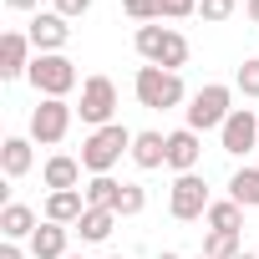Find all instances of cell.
I'll list each match as a JSON object with an SVG mask.
<instances>
[{
    "mask_svg": "<svg viewBox=\"0 0 259 259\" xmlns=\"http://www.w3.org/2000/svg\"><path fill=\"white\" fill-rule=\"evenodd\" d=\"M133 138H138V133H127L122 122H107V127H97V133H87V143H81V168H87L92 178L112 173V168L122 163V153H133Z\"/></svg>",
    "mask_w": 259,
    "mask_h": 259,
    "instance_id": "obj_1",
    "label": "cell"
},
{
    "mask_svg": "<svg viewBox=\"0 0 259 259\" xmlns=\"http://www.w3.org/2000/svg\"><path fill=\"white\" fill-rule=\"evenodd\" d=\"M138 56L148 61V66H163V71H178L183 61H188V41H183V31H173V26H138Z\"/></svg>",
    "mask_w": 259,
    "mask_h": 259,
    "instance_id": "obj_2",
    "label": "cell"
},
{
    "mask_svg": "<svg viewBox=\"0 0 259 259\" xmlns=\"http://www.w3.org/2000/svg\"><path fill=\"white\" fill-rule=\"evenodd\" d=\"M133 92H138V102L148 112H168V107L183 102V76L178 71H163V66H138Z\"/></svg>",
    "mask_w": 259,
    "mask_h": 259,
    "instance_id": "obj_3",
    "label": "cell"
},
{
    "mask_svg": "<svg viewBox=\"0 0 259 259\" xmlns=\"http://www.w3.org/2000/svg\"><path fill=\"white\" fill-rule=\"evenodd\" d=\"M229 112H234V87L208 81V87H198V92H193V102H188V127H193V133L224 127V122H229Z\"/></svg>",
    "mask_w": 259,
    "mask_h": 259,
    "instance_id": "obj_4",
    "label": "cell"
},
{
    "mask_svg": "<svg viewBox=\"0 0 259 259\" xmlns=\"http://www.w3.org/2000/svg\"><path fill=\"white\" fill-rule=\"evenodd\" d=\"M26 81L36 87V97H66V92L76 87V61H71V56H61V51L36 56V61H31V71H26Z\"/></svg>",
    "mask_w": 259,
    "mask_h": 259,
    "instance_id": "obj_5",
    "label": "cell"
},
{
    "mask_svg": "<svg viewBox=\"0 0 259 259\" xmlns=\"http://www.w3.org/2000/svg\"><path fill=\"white\" fill-rule=\"evenodd\" d=\"M71 102L66 97H41L36 102V112H31V143H41V148H56L66 133H71Z\"/></svg>",
    "mask_w": 259,
    "mask_h": 259,
    "instance_id": "obj_6",
    "label": "cell"
},
{
    "mask_svg": "<svg viewBox=\"0 0 259 259\" xmlns=\"http://www.w3.org/2000/svg\"><path fill=\"white\" fill-rule=\"evenodd\" d=\"M112 112H117V81H112V76H87V81H81L76 117L97 133V127H107V122H112Z\"/></svg>",
    "mask_w": 259,
    "mask_h": 259,
    "instance_id": "obj_7",
    "label": "cell"
},
{
    "mask_svg": "<svg viewBox=\"0 0 259 259\" xmlns=\"http://www.w3.org/2000/svg\"><path fill=\"white\" fill-rule=\"evenodd\" d=\"M208 183L198 178V173H178L173 178V188H168V213L178 219V224H193V219H203L208 213Z\"/></svg>",
    "mask_w": 259,
    "mask_h": 259,
    "instance_id": "obj_8",
    "label": "cell"
},
{
    "mask_svg": "<svg viewBox=\"0 0 259 259\" xmlns=\"http://www.w3.org/2000/svg\"><path fill=\"white\" fill-rule=\"evenodd\" d=\"M219 143H224V153L244 158V153L259 143V117H254L249 107H234V112H229V122L219 127Z\"/></svg>",
    "mask_w": 259,
    "mask_h": 259,
    "instance_id": "obj_9",
    "label": "cell"
},
{
    "mask_svg": "<svg viewBox=\"0 0 259 259\" xmlns=\"http://www.w3.org/2000/svg\"><path fill=\"white\" fill-rule=\"evenodd\" d=\"M31 46H36V56H51V51H61L66 41H71V26H66V16L61 11H36V21H31Z\"/></svg>",
    "mask_w": 259,
    "mask_h": 259,
    "instance_id": "obj_10",
    "label": "cell"
},
{
    "mask_svg": "<svg viewBox=\"0 0 259 259\" xmlns=\"http://www.w3.org/2000/svg\"><path fill=\"white\" fill-rule=\"evenodd\" d=\"M36 46H31V36L26 31H6V36H0V76H6V81H16V76H26L31 71V56Z\"/></svg>",
    "mask_w": 259,
    "mask_h": 259,
    "instance_id": "obj_11",
    "label": "cell"
},
{
    "mask_svg": "<svg viewBox=\"0 0 259 259\" xmlns=\"http://www.w3.org/2000/svg\"><path fill=\"white\" fill-rule=\"evenodd\" d=\"M198 153H203V143H198L193 127L168 133V168H173V173H193V168H198Z\"/></svg>",
    "mask_w": 259,
    "mask_h": 259,
    "instance_id": "obj_12",
    "label": "cell"
},
{
    "mask_svg": "<svg viewBox=\"0 0 259 259\" xmlns=\"http://www.w3.org/2000/svg\"><path fill=\"white\" fill-rule=\"evenodd\" d=\"M133 163H138L143 173L168 168V133H138V138H133Z\"/></svg>",
    "mask_w": 259,
    "mask_h": 259,
    "instance_id": "obj_13",
    "label": "cell"
},
{
    "mask_svg": "<svg viewBox=\"0 0 259 259\" xmlns=\"http://www.w3.org/2000/svg\"><path fill=\"white\" fill-rule=\"evenodd\" d=\"M41 178H46V188H51V193L81 188V158H66V153H56V158H46Z\"/></svg>",
    "mask_w": 259,
    "mask_h": 259,
    "instance_id": "obj_14",
    "label": "cell"
},
{
    "mask_svg": "<svg viewBox=\"0 0 259 259\" xmlns=\"http://www.w3.org/2000/svg\"><path fill=\"white\" fill-rule=\"evenodd\" d=\"M81 213H87V193L81 188H66V193H51L46 198V219L51 224H66L71 229V224H81Z\"/></svg>",
    "mask_w": 259,
    "mask_h": 259,
    "instance_id": "obj_15",
    "label": "cell"
},
{
    "mask_svg": "<svg viewBox=\"0 0 259 259\" xmlns=\"http://www.w3.org/2000/svg\"><path fill=\"white\" fill-rule=\"evenodd\" d=\"M31 163H36L31 138H6V143H0V173H6V178H26Z\"/></svg>",
    "mask_w": 259,
    "mask_h": 259,
    "instance_id": "obj_16",
    "label": "cell"
},
{
    "mask_svg": "<svg viewBox=\"0 0 259 259\" xmlns=\"http://www.w3.org/2000/svg\"><path fill=\"white\" fill-rule=\"evenodd\" d=\"M41 224H36V208H26V203H6L0 208V234H6V244H16V239H31Z\"/></svg>",
    "mask_w": 259,
    "mask_h": 259,
    "instance_id": "obj_17",
    "label": "cell"
},
{
    "mask_svg": "<svg viewBox=\"0 0 259 259\" xmlns=\"http://www.w3.org/2000/svg\"><path fill=\"white\" fill-rule=\"evenodd\" d=\"M31 254L36 259H66V224H41L36 234H31Z\"/></svg>",
    "mask_w": 259,
    "mask_h": 259,
    "instance_id": "obj_18",
    "label": "cell"
},
{
    "mask_svg": "<svg viewBox=\"0 0 259 259\" xmlns=\"http://www.w3.org/2000/svg\"><path fill=\"white\" fill-rule=\"evenodd\" d=\"M208 229H219V234H239L244 229V203H234V198H219V203H208Z\"/></svg>",
    "mask_w": 259,
    "mask_h": 259,
    "instance_id": "obj_19",
    "label": "cell"
},
{
    "mask_svg": "<svg viewBox=\"0 0 259 259\" xmlns=\"http://www.w3.org/2000/svg\"><path fill=\"white\" fill-rule=\"evenodd\" d=\"M112 229H117V213H112V208H87L81 224H76V234H81L87 244H102Z\"/></svg>",
    "mask_w": 259,
    "mask_h": 259,
    "instance_id": "obj_20",
    "label": "cell"
},
{
    "mask_svg": "<svg viewBox=\"0 0 259 259\" xmlns=\"http://www.w3.org/2000/svg\"><path fill=\"white\" fill-rule=\"evenodd\" d=\"M229 198L244 203V208H259V168H239L229 178Z\"/></svg>",
    "mask_w": 259,
    "mask_h": 259,
    "instance_id": "obj_21",
    "label": "cell"
},
{
    "mask_svg": "<svg viewBox=\"0 0 259 259\" xmlns=\"http://www.w3.org/2000/svg\"><path fill=\"white\" fill-rule=\"evenodd\" d=\"M81 193H87V208H112V203H117V193H122V183H117L112 173H102V178L81 183Z\"/></svg>",
    "mask_w": 259,
    "mask_h": 259,
    "instance_id": "obj_22",
    "label": "cell"
},
{
    "mask_svg": "<svg viewBox=\"0 0 259 259\" xmlns=\"http://www.w3.org/2000/svg\"><path fill=\"white\" fill-rule=\"evenodd\" d=\"M143 208H148V188H143V183H122V193H117L112 213H117V219H138Z\"/></svg>",
    "mask_w": 259,
    "mask_h": 259,
    "instance_id": "obj_23",
    "label": "cell"
},
{
    "mask_svg": "<svg viewBox=\"0 0 259 259\" xmlns=\"http://www.w3.org/2000/svg\"><path fill=\"white\" fill-rule=\"evenodd\" d=\"M239 254H244L239 234H219V229H208V239H203V259H239Z\"/></svg>",
    "mask_w": 259,
    "mask_h": 259,
    "instance_id": "obj_24",
    "label": "cell"
},
{
    "mask_svg": "<svg viewBox=\"0 0 259 259\" xmlns=\"http://www.w3.org/2000/svg\"><path fill=\"white\" fill-rule=\"evenodd\" d=\"M122 11L148 26V21H163V0H122Z\"/></svg>",
    "mask_w": 259,
    "mask_h": 259,
    "instance_id": "obj_25",
    "label": "cell"
},
{
    "mask_svg": "<svg viewBox=\"0 0 259 259\" xmlns=\"http://www.w3.org/2000/svg\"><path fill=\"white\" fill-rule=\"evenodd\" d=\"M234 87H239L244 97H259V56H249V61L234 71Z\"/></svg>",
    "mask_w": 259,
    "mask_h": 259,
    "instance_id": "obj_26",
    "label": "cell"
},
{
    "mask_svg": "<svg viewBox=\"0 0 259 259\" xmlns=\"http://www.w3.org/2000/svg\"><path fill=\"white\" fill-rule=\"evenodd\" d=\"M198 16L219 26V21H229V16H234V0H198Z\"/></svg>",
    "mask_w": 259,
    "mask_h": 259,
    "instance_id": "obj_27",
    "label": "cell"
},
{
    "mask_svg": "<svg viewBox=\"0 0 259 259\" xmlns=\"http://www.w3.org/2000/svg\"><path fill=\"white\" fill-rule=\"evenodd\" d=\"M163 16H168V21H183V16H198V0H163Z\"/></svg>",
    "mask_w": 259,
    "mask_h": 259,
    "instance_id": "obj_28",
    "label": "cell"
},
{
    "mask_svg": "<svg viewBox=\"0 0 259 259\" xmlns=\"http://www.w3.org/2000/svg\"><path fill=\"white\" fill-rule=\"evenodd\" d=\"M51 11H61V16L71 21V16H87V11H92V0H51Z\"/></svg>",
    "mask_w": 259,
    "mask_h": 259,
    "instance_id": "obj_29",
    "label": "cell"
},
{
    "mask_svg": "<svg viewBox=\"0 0 259 259\" xmlns=\"http://www.w3.org/2000/svg\"><path fill=\"white\" fill-rule=\"evenodd\" d=\"M0 259H26V249L21 244H0Z\"/></svg>",
    "mask_w": 259,
    "mask_h": 259,
    "instance_id": "obj_30",
    "label": "cell"
},
{
    "mask_svg": "<svg viewBox=\"0 0 259 259\" xmlns=\"http://www.w3.org/2000/svg\"><path fill=\"white\" fill-rule=\"evenodd\" d=\"M6 6H11V11H36L41 0H6Z\"/></svg>",
    "mask_w": 259,
    "mask_h": 259,
    "instance_id": "obj_31",
    "label": "cell"
},
{
    "mask_svg": "<svg viewBox=\"0 0 259 259\" xmlns=\"http://www.w3.org/2000/svg\"><path fill=\"white\" fill-rule=\"evenodd\" d=\"M244 11H249V21L259 26V0H244Z\"/></svg>",
    "mask_w": 259,
    "mask_h": 259,
    "instance_id": "obj_32",
    "label": "cell"
},
{
    "mask_svg": "<svg viewBox=\"0 0 259 259\" xmlns=\"http://www.w3.org/2000/svg\"><path fill=\"white\" fill-rule=\"evenodd\" d=\"M239 259H259V249H254V254H249V249H244V254H239Z\"/></svg>",
    "mask_w": 259,
    "mask_h": 259,
    "instance_id": "obj_33",
    "label": "cell"
},
{
    "mask_svg": "<svg viewBox=\"0 0 259 259\" xmlns=\"http://www.w3.org/2000/svg\"><path fill=\"white\" fill-rule=\"evenodd\" d=\"M158 259H178V254H168V249H163V254H158Z\"/></svg>",
    "mask_w": 259,
    "mask_h": 259,
    "instance_id": "obj_34",
    "label": "cell"
},
{
    "mask_svg": "<svg viewBox=\"0 0 259 259\" xmlns=\"http://www.w3.org/2000/svg\"><path fill=\"white\" fill-rule=\"evenodd\" d=\"M66 259H87V254H66Z\"/></svg>",
    "mask_w": 259,
    "mask_h": 259,
    "instance_id": "obj_35",
    "label": "cell"
},
{
    "mask_svg": "<svg viewBox=\"0 0 259 259\" xmlns=\"http://www.w3.org/2000/svg\"><path fill=\"white\" fill-rule=\"evenodd\" d=\"M112 259H122V254H112Z\"/></svg>",
    "mask_w": 259,
    "mask_h": 259,
    "instance_id": "obj_36",
    "label": "cell"
},
{
    "mask_svg": "<svg viewBox=\"0 0 259 259\" xmlns=\"http://www.w3.org/2000/svg\"><path fill=\"white\" fill-rule=\"evenodd\" d=\"M198 259H203V254H198Z\"/></svg>",
    "mask_w": 259,
    "mask_h": 259,
    "instance_id": "obj_37",
    "label": "cell"
}]
</instances>
